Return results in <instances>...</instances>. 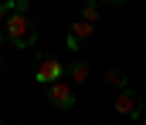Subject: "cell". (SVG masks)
Returning <instances> with one entry per match:
<instances>
[{
	"mask_svg": "<svg viewBox=\"0 0 146 125\" xmlns=\"http://www.w3.org/2000/svg\"><path fill=\"white\" fill-rule=\"evenodd\" d=\"M3 34H7V41L14 44V47H21V51H27V47L37 44V24H34V17H31V3L27 0H17V10L7 17Z\"/></svg>",
	"mask_w": 146,
	"mask_h": 125,
	"instance_id": "6da1fadb",
	"label": "cell"
},
{
	"mask_svg": "<svg viewBox=\"0 0 146 125\" xmlns=\"http://www.w3.org/2000/svg\"><path fill=\"white\" fill-rule=\"evenodd\" d=\"M34 78H37V84L51 88V84H58L65 78V64H61L54 54H41V58H37V68H34Z\"/></svg>",
	"mask_w": 146,
	"mask_h": 125,
	"instance_id": "7a4b0ae2",
	"label": "cell"
},
{
	"mask_svg": "<svg viewBox=\"0 0 146 125\" xmlns=\"http://www.w3.org/2000/svg\"><path fill=\"white\" fill-rule=\"evenodd\" d=\"M44 95H48V101H51L54 108H61V112H72L75 101H78V95H75V88L68 81H58V84H51V88H44Z\"/></svg>",
	"mask_w": 146,
	"mask_h": 125,
	"instance_id": "3957f363",
	"label": "cell"
},
{
	"mask_svg": "<svg viewBox=\"0 0 146 125\" xmlns=\"http://www.w3.org/2000/svg\"><path fill=\"white\" fill-rule=\"evenodd\" d=\"M115 112H119L122 118H139V115H143V98H139V91H133V88L119 91V95H115Z\"/></svg>",
	"mask_w": 146,
	"mask_h": 125,
	"instance_id": "277c9868",
	"label": "cell"
},
{
	"mask_svg": "<svg viewBox=\"0 0 146 125\" xmlns=\"http://www.w3.org/2000/svg\"><path fill=\"white\" fill-rule=\"evenodd\" d=\"M92 24H85V20H75L72 27H68V51H82V44L92 37Z\"/></svg>",
	"mask_w": 146,
	"mask_h": 125,
	"instance_id": "5b68a950",
	"label": "cell"
},
{
	"mask_svg": "<svg viewBox=\"0 0 146 125\" xmlns=\"http://www.w3.org/2000/svg\"><path fill=\"white\" fill-rule=\"evenodd\" d=\"M88 75H92V68H88V61H72L68 64V84H85L88 81Z\"/></svg>",
	"mask_w": 146,
	"mask_h": 125,
	"instance_id": "8992f818",
	"label": "cell"
},
{
	"mask_svg": "<svg viewBox=\"0 0 146 125\" xmlns=\"http://www.w3.org/2000/svg\"><path fill=\"white\" fill-rule=\"evenodd\" d=\"M106 84H109V88H119V91H126V88H129V78H126L122 68H109V71H106Z\"/></svg>",
	"mask_w": 146,
	"mask_h": 125,
	"instance_id": "52a82bcc",
	"label": "cell"
},
{
	"mask_svg": "<svg viewBox=\"0 0 146 125\" xmlns=\"http://www.w3.org/2000/svg\"><path fill=\"white\" fill-rule=\"evenodd\" d=\"M82 20L95 27V20H99V3H85V7H82Z\"/></svg>",
	"mask_w": 146,
	"mask_h": 125,
	"instance_id": "ba28073f",
	"label": "cell"
},
{
	"mask_svg": "<svg viewBox=\"0 0 146 125\" xmlns=\"http://www.w3.org/2000/svg\"><path fill=\"white\" fill-rule=\"evenodd\" d=\"M14 10H17V0H3V3H0V27L7 24V17H10Z\"/></svg>",
	"mask_w": 146,
	"mask_h": 125,
	"instance_id": "9c48e42d",
	"label": "cell"
},
{
	"mask_svg": "<svg viewBox=\"0 0 146 125\" xmlns=\"http://www.w3.org/2000/svg\"><path fill=\"white\" fill-rule=\"evenodd\" d=\"M3 44H7V34H3V27H0V51H3Z\"/></svg>",
	"mask_w": 146,
	"mask_h": 125,
	"instance_id": "30bf717a",
	"label": "cell"
},
{
	"mask_svg": "<svg viewBox=\"0 0 146 125\" xmlns=\"http://www.w3.org/2000/svg\"><path fill=\"white\" fill-rule=\"evenodd\" d=\"M0 68H3V58H0Z\"/></svg>",
	"mask_w": 146,
	"mask_h": 125,
	"instance_id": "8fae6325",
	"label": "cell"
},
{
	"mask_svg": "<svg viewBox=\"0 0 146 125\" xmlns=\"http://www.w3.org/2000/svg\"><path fill=\"white\" fill-rule=\"evenodd\" d=\"M0 125H3V118H0Z\"/></svg>",
	"mask_w": 146,
	"mask_h": 125,
	"instance_id": "7c38bea8",
	"label": "cell"
}]
</instances>
